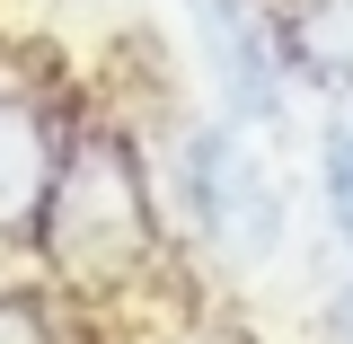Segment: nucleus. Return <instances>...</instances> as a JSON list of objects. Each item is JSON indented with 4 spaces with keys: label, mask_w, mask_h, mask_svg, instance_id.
I'll list each match as a JSON object with an SVG mask.
<instances>
[{
    "label": "nucleus",
    "mask_w": 353,
    "mask_h": 344,
    "mask_svg": "<svg viewBox=\"0 0 353 344\" xmlns=\"http://www.w3.org/2000/svg\"><path fill=\"white\" fill-rule=\"evenodd\" d=\"M194 212L212 230V247L239 256V265L274 256V239H283V194H274L265 159L239 132H203L194 141Z\"/></svg>",
    "instance_id": "obj_1"
},
{
    "label": "nucleus",
    "mask_w": 353,
    "mask_h": 344,
    "mask_svg": "<svg viewBox=\"0 0 353 344\" xmlns=\"http://www.w3.org/2000/svg\"><path fill=\"white\" fill-rule=\"evenodd\" d=\"M132 247H141V194H132L124 150H80L62 256H71V265H115V256H132Z\"/></svg>",
    "instance_id": "obj_2"
},
{
    "label": "nucleus",
    "mask_w": 353,
    "mask_h": 344,
    "mask_svg": "<svg viewBox=\"0 0 353 344\" xmlns=\"http://www.w3.org/2000/svg\"><path fill=\"white\" fill-rule=\"evenodd\" d=\"M185 18H194V44H203V62H212V88L239 106V115H274V44L265 27L248 18V0H185Z\"/></svg>",
    "instance_id": "obj_3"
},
{
    "label": "nucleus",
    "mask_w": 353,
    "mask_h": 344,
    "mask_svg": "<svg viewBox=\"0 0 353 344\" xmlns=\"http://www.w3.org/2000/svg\"><path fill=\"white\" fill-rule=\"evenodd\" d=\"M44 194V141H36V115L0 97V221H27Z\"/></svg>",
    "instance_id": "obj_4"
},
{
    "label": "nucleus",
    "mask_w": 353,
    "mask_h": 344,
    "mask_svg": "<svg viewBox=\"0 0 353 344\" xmlns=\"http://www.w3.org/2000/svg\"><path fill=\"white\" fill-rule=\"evenodd\" d=\"M301 53L318 80H353V0H318L301 18Z\"/></svg>",
    "instance_id": "obj_5"
},
{
    "label": "nucleus",
    "mask_w": 353,
    "mask_h": 344,
    "mask_svg": "<svg viewBox=\"0 0 353 344\" xmlns=\"http://www.w3.org/2000/svg\"><path fill=\"white\" fill-rule=\"evenodd\" d=\"M327 203H336V230L353 239V124L327 132Z\"/></svg>",
    "instance_id": "obj_6"
},
{
    "label": "nucleus",
    "mask_w": 353,
    "mask_h": 344,
    "mask_svg": "<svg viewBox=\"0 0 353 344\" xmlns=\"http://www.w3.org/2000/svg\"><path fill=\"white\" fill-rule=\"evenodd\" d=\"M0 344H44V327L27 318V309H0Z\"/></svg>",
    "instance_id": "obj_7"
},
{
    "label": "nucleus",
    "mask_w": 353,
    "mask_h": 344,
    "mask_svg": "<svg viewBox=\"0 0 353 344\" xmlns=\"http://www.w3.org/2000/svg\"><path fill=\"white\" fill-rule=\"evenodd\" d=\"M345 344H353V292H345Z\"/></svg>",
    "instance_id": "obj_8"
}]
</instances>
